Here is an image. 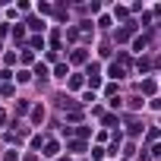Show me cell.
Here are the masks:
<instances>
[{
	"mask_svg": "<svg viewBox=\"0 0 161 161\" xmlns=\"http://www.w3.org/2000/svg\"><path fill=\"white\" fill-rule=\"evenodd\" d=\"M57 152H60V145H57V142H47V145H44V155H47V158H54Z\"/></svg>",
	"mask_w": 161,
	"mask_h": 161,
	"instance_id": "obj_1",
	"label": "cell"
},
{
	"mask_svg": "<svg viewBox=\"0 0 161 161\" xmlns=\"http://www.w3.org/2000/svg\"><path fill=\"white\" fill-rule=\"evenodd\" d=\"M108 73H111V76H114V79H123V66H117V63H114V66H111V69H108Z\"/></svg>",
	"mask_w": 161,
	"mask_h": 161,
	"instance_id": "obj_2",
	"label": "cell"
},
{
	"mask_svg": "<svg viewBox=\"0 0 161 161\" xmlns=\"http://www.w3.org/2000/svg\"><path fill=\"white\" fill-rule=\"evenodd\" d=\"M3 120H7V114H3V111H0V123H3Z\"/></svg>",
	"mask_w": 161,
	"mask_h": 161,
	"instance_id": "obj_3",
	"label": "cell"
}]
</instances>
